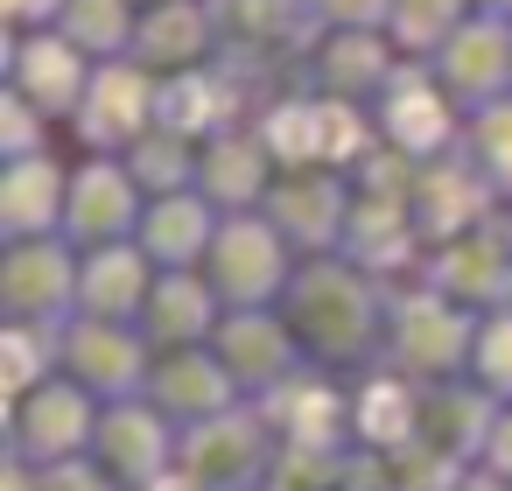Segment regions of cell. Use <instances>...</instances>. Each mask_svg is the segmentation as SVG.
Masks as SVG:
<instances>
[{"instance_id":"6da1fadb","label":"cell","mask_w":512,"mask_h":491,"mask_svg":"<svg viewBox=\"0 0 512 491\" xmlns=\"http://www.w3.org/2000/svg\"><path fill=\"white\" fill-rule=\"evenodd\" d=\"M400 134H407V141H435V106H428V99H407V106H400Z\"/></svg>"},{"instance_id":"7a4b0ae2","label":"cell","mask_w":512,"mask_h":491,"mask_svg":"<svg viewBox=\"0 0 512 491\" xmlns=\"http://www.w3.org/2000/svg\"><path fill=\"white\" fill-rule=\"evenodd\" d=\"M365 421H372L379 435H386V428H400V393H372V414H365Z\"/></svg>"}]
</instances>
